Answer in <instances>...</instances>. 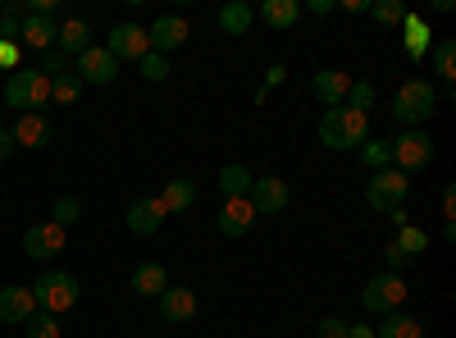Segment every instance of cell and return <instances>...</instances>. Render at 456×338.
<instances>
[{"label": "cell", "mask_w": 456, "mask_h": 338, "mask_svg": "<svg viewBox=\"0 0 456 338\" xmlns=\"http://www.w3.org/2000/svg\"><path fill=\"white\" fill-rule=\"evenodd\" d=\"M14 156V137H10V128H0V165H5Z\"/></svg>", "instance_id": "45"}, {"label": "cell", "mask_w": 456, "mask_h": 338, "mask_svg": "<svg viewBox=\"0 0 456 338\" xmlns=\"http://www.w3.org/2000/svg\"><path fill=\"white\" fill-rule=\"evenodd\" d=\"M42 73H46V78H60V73H69V55L64 51H42Z\"/></svg>", "instance_id": "37"}, {"label": "cell", "mask_w": 456, "mask_h": 338, "mask_svg": "<svg viewBox=\"0 0 456 338\" xmlns=\"http://www.w3.org/2000/svg\"><path fill=\"white\" fill-rule=\"evenodd\" d=\"M83 215V202L78 197H55V206H51V224H60V229H69L73 219Z\"/></svg>", "instance_id": "36"}, {"label": "cell", "mask_w": 456, "mask_h": 338, "mask_svg": "<svg viewBox=\"0 0 456 338\" xmlns=\"http://www.w3.org/2000/svg\"><path fill=\"white\" fill-rule=\"evenodd\" d=\"M137 69H142V78H146V83H165V78H169V55L146 51V55L137 60Z\"/></svg>", "instance_id": "33"}, {"label": "cell", "mask_w": 456, "mask_h": 338, "mask_svg": "<svg viewBox=\"0 0 456 338\" xmlns=\"http://www.w3.org/2000/svg\"><path fill=\"white\" fill-rule=\"evenodd\" d=\"M105 51L114 55V60H142L146 51H151V42H146V28H137V23H114L110 28V42H105Z\"/></svg>", "instance_id": "10"}, {"label": "cell", "mask_w": 456, "mask_h": 338, "mask_svg": "<svg viewBox=\"0 0 456 338\" xmlns=\"http://www.w3.org/2000/svg\"><path fill=\"white\" fill-rule=\"evenodd\" d=\"M406 302V284H402V275H374L370 284H365V293H361V307L365 311H374V316H388V311H397Z\"/></svg>", "instance_id": "7"}, {"label": "cell", "mask_w": 456, "mask_h": 338, "mask_svg": "<svg viewBox=\"0 0 456 338\" xmlns=\"http://www.w3.org/2000/svg\"><path fill=\"white\" fill-rule=\"evenodd\" d=\"M374 338H425V329H420V320L406 316V311H388L384 325L374 329Z\"/></svg>", "instance_id": "27"}, {"label": "cell", "mask_w": 456, "mask_h": 338, "mask_svg": "<svg viewBox=\"0 0 456 338\" xmlns=\"http://www.w3.org/2000/svg\"><path fill=\"white\" fill-rule=\"evenodd\" d=\"M5 101H10V110L32 115V110H42L51 101V78L42 69H14L10 83H5Z\"/></svg>", "instance_id": "3"}, {"label": "cell", "mask_w": 456, "mask_h": 338, "mask_svg": "<svg viewBox=\"0 0 456 338\" xmlns=\"http://www.w3.org/2000/svg\"><path fill=\"white\" fill-rule=\"evenodd\" d=\"M384 260H388V275H402V270L411 266V260H406V256H402V251H397L393 243H388V251H384Z\"/></svg>", "instance_id": "40"}, {"label": "cell", "mask_w": 456, "mask_h": 338, "mask_svg": "<svg viewBox=\"0 0 456 338\" xmlns=\"http://www.w3.org/2000/svg\"><path fill=\"white\" fill-rule=\"evenodd\" d=\"M361 161L379 174V169L393 165V146H388V142H361Z\"/></svg>", "instance_id": "34"}, {"label": "cell", "mask_w": 456, "mask_h": 338, "mask_svg": "<svg viewBox=\"0 0 456 338\" xmlns=\"http://www.w3.org/2000/svg\"><path fill=\"white\" fill-rule=\"evenodd\" d=\"M347 329H352L347 320H338V316H324V320H320V329H315V338H347Z\"/></svg>", "instance_id": "38"}, {"label": "cell", "mask_w": 456, "mask_h": 338, "mask_svg": "<svg viewBox=\"0 0 456 338\" xmlns=\"http://www.w3.org/2000/svg\"><path fill=\"white\" fill-rule=\"evenodd\" d=\"M388 146H393V169H402L406 178H411L415 169H429V161H434V137H429L425 128H406V133L393 137Z\"/></svg>", "instance_id": "6"}, {"label": "cell", "mask_w": 456, "mask_h": 338, "mask_svg": "<svg viewBox=\"0 0 456 338\" xmlns=\"http://www.w3.org/2000/svg\"><path fill=\"white\" fill-rule=\"evenodd\" d=\"M347 338H374V329H370V325H352Z\"/></svg>", "instance_id": "47"}, {"label": "cell", "mask_w": 456, "mask_h": 338, "mask_svg": "<svg viewBox=\"0 0 456 338\" xmlns=\"http://www.w3.org/2000/svg\"><path fill=\"white\" fill-rule=\"evenodd\" d=\"M23 251L32 256V260H46V256H60L64 251V229L60 224H32V229L23 234Z\"/></svg>", "instance_id": "14"}, {"label": "cell", "mask_w": 456, "mask_h": 338, "mask_svg": "<svg viewBox=\"0 0 456 338\" xmlns=\"http://www.w3.org/2000/svg\"><path fill=\"white\" fill-rule=\"evenodd\" d=\"M393 247L406 256V260H415L425 247H429V234L425 229H415V224H397V234H393Z\"/></svg>", "instance_id": "28"}, {"label": "cell", "mask_w": 456, "mask_h": 338, "mask_svg": "<svg viewBox=\"0 0 456 338\" xmlns=\"http://www.w3.org/2000/svg\"><path fill=\"white\" fill-rule=\"evenodd\" d=\"M87 37H92V23H87V19H64L60 32H55V51H64V55H83V51L92 46Z\"/></svg>", "instance_id": "21"}, {"label": "cell", "mask_w": 456, "mask_h": 338, "mask_svg": "<svg viewBox=\"0 0 456 338\" xmlns=\"http://www.w3.org/2000/svg\"><path fill=\"white\" fill-rule=\"evenodd\" d=\"M251 169L247 165H224L219 169V193H224V202H242V197H251Z\"/></svg>", "instance_id": "23"}, {"label": "cell", "mask_w": 456, "mask_h": 338, "mask_svg": "<svg viewBox=\"0 0 456 338\" xmlns=\"http://www.w3.org/2000/svg\"><path fill=\"white\" fill-rule=\"evenodd\" d=\"M160 202H165V210H169V215L192 210V206H197V183H192V178H174V183H165Z\"/></svg>", "instance_id": "25"}, {"label": "cell", "mask_w": 456, "mask_h": 338, "mask_svg": "<svg viewBox=\"0 0 456 338\" xmlns=\"http://www.w3.org/2000/svg\"><path fill=\"white\" fill-rule=\"evenodd\" d=\"M251 23H256V10L247 5V0H228V5H219V28L228 37H247Z\"/></svg>", "instance_id": "24"}, {"label": "cell", "mask_w": 456, "mask_h": 338, "mask_svg": "<svg viewBox=\"0 0 456 338\" xmlns=\"http://www.w3.org/2000/svg\"><path fill=\"white\" fill-rule=\"evenodd\" d=\"M443 219H447V224L456 219V187H452V183L443 187Z\"/></svg>", "instance_id": "42"}, {"label": "cell", "mask_w": 456, "mask_h": 338, "mask_svg": "<svg viewBox=\"0 0 456 338\" xmlns=\"http://www.w3.org/2000/svg\"><path fill=\"white\" fill-rule=\"evenodd\" d=\"M434 110H438V92H434V83H425V78H406V83L397 87V96H393V120L406 124V128H420Z\"/></svg>", "instance_id": "2"}, {"label": "cell", "mask_w": 456, "mask_h": 338, "mask_svg": "<svg viewBox=\"0 0 456 338\" xmlns=\"http://www.w3.org/2000/svg\"><path fill=\"white\" fill-rule=\"evenodd\" d=\"M14 146H28V152H37V146H46L55 137V124L51 115H42V110H32V115H19V124L10 128Z\"/></svg>", "instance_id": "12"}, {"label": "cell", "mask_w": 456, "mask_h": 338, "mask_svg": "<svg viewBox=\"0 0 456 338\" xmlns=\"http://www.w3.org/2000/svg\"><path fill=\"white\" fill-rule=\"evenodd\" d=\"M301 10H311L315 19H324V14H333V0H306Z\"/></svg>", "instance_id": "44"}, {"label": "cell", "mask_w": 456, "mask_h": 338, "mask_svg": "<svg viewBox=\"0 0 456 338\" xmlns=\"http://www.w3.org/2000/svg\"><path fill=\"white\" fill-rule=\"evenodd\" d=\"M0 69H19V42H0Z\"/></svg>", "instance_id": "39"}, {"label": "cell", "mask_w": 456, "mask_h": 338, "mask_svg": "<svg viewBox=\"0 0 456 338\" xmlns=\"http://www.w3.org/2000/svg\"><path fill=\"white\" fill-rule=\"evenodd\" d=\"M156 302H160V320H169V325H187L197 316V293L183 288V284H169Z\"/></svg>", "instance_id": "13"}, {"label": "cell", "mask_w": 456, "mask_h": 338, "mask_svg": "<svg viewBox=\"0 0 456 338\" xmlns=\"http://www.w3.org/2000/svg\"><path fill=\"white\" fill-rule=\"evenodd\" d=\"M406 193H411V178L402 174V169H379L370 183H365V206L370 210H384V215H393V210H402V202H406Z\"/></svg>", "instance_id": "5"}, {"label": "cell", "mask_w": 456, "mask_h": 338, "mask_svg": "<svg viewBox=\"0 0 456 338\" xmlns=\"http://www.w3.org/2000/svg\"><path fill=\"white\" fill-rule=\"evenodd\" d=\"M434 73H438L443 83L456 78V42H452V37H443V42L434 46Z\"/></svg>", "instance_id": "29"}, {"label": "cell", "mask_w": 456, "mask_h": 338, "mask_svg": "<svg viewBox=\"0 0 456 338\" xmlns=\"http://www.w3.org/2000/svg\"><path fill=\"white\" fill-rule=\"evenodd\" d=\"M55 32H60V23H55L51 14H32V10H28V19L19 23V46L51 51V46H55Z\"/></svg>", "instance_id": "17"}, {"label": "cell", "mask_w": 456, "mask_h": 338, "mask_svg": "<svg viewBox=\"0 0 456 338\" xmlns=\"http://www.w3.org/2000/svg\"><path fill=\"white\" fill-rule=\"evenodd\" d=\"M165 219H169V210H165L160 197H137V202L128 206V229H133L137 238L160 234V224H165Z\"/></svg>", "instance_id": "11"}, {"label": "cell", "mask_w": 456, "mask_h": 338, "mask_svg": "<svg viewBox=\"0 0 456 338\" xmlns=\"http://www.w3.org/2000/svg\"><path fill=\"white\" fill-rule=\"evenodd\" d=\"M347 87H352V78H347L342 69H320L315 78H311L315 101H320V105H329V110H338L342 101H347Z\"/></svg>", "instance_id": "19"}, {"label": "cell", "mask_w": 456, "mask_h": 338, "mask_svg": "<svg viewBox=\"0 0 456 338\" xmlns=\"http://www.w3.org/2000/svg\"><path fill=\"white\" fill-rule=\"evenodd\" d=\"M320 142L329 146V152H356L361 142H370V120L356 115V110H347V105L324 110V120H320Z\"/></svg>", "instance_id": "1"}, {"label": "cell", "mask_w": 456, "mask_h": 338, "mask_svg": "<svg viewBox=\"0 0 456 338\" xmlns=\"http://www.w3.org/2000/svg\"><path fill=\"white\" fill-rule=\"evenodd\" d=\"M78 279H73L69 270H46L42 279L32 284V297H37V307L42 311H51V316H60V311H69L73 302H78Z\"/></svg>", "instance_id": "4"}, {"label": "cell", "mask_w": 456, "mask_h": 338, "mask_svg": "<svg viewBox=\"0 0 456 338\" xmlns=\"http://www.w3.org/2000/svg\"><path fill=\"white\" fill-rule=\"evenodd\" d=\"M215 224H219V234H224V238H247V234H251V224H256V210H251L247 197H242V202H224L219 215H215Z\"/></svg>", "instance_id": "18"}, {"label": "cell", "mask_w": 456, "mask_h": 338, "mask_svg": "<svg viewBox=\"0 0 456 338\" xmlns=\"http://www.w3.org/2000/svg\"><path fill=\"white\" fill-rule=\"evenodd\" d=\"M78 96H83L78 73H60V78H51V101H60V105H73Z\"/></svg>", "instance_id": "31"}, {"label": "cell", "mask_w": 456, "mask_h": 338, "mask_svg": "<svg viewBox=\"0 0 456 338\" xmlns=\"http://www.w3.org/2000/svg\"><path fill=\"white\" fill-rule=\"evenodd\" d=\"M28 316H37L32 288H23V284L0 288V320H5V325H28Z\"/></svg>", "instance_id": "16"}, {"label": "cell", "mask_w": 456, "mask_h": 338, "mask_svg": "<svg viewBox=\"0 0 456 338\" xmlns=\"http://www.w3.org/2000/svg\"><path fill=\"white\" fill-rule=\"evenodd\" d=\"M288 197H292V193H288V183H283V178H256L247 202H251L256 215H279V210L288 206Z\"/></svg>", "instance_id": "15"}, {"label": "cell", "mask_w": 456, "mask_h": 338, "mask_svg": "<svg viewBox=\"0 0 456 338\" xmlns=\"http://www.w3.org/2000/svg\"><path fill=\"white\" fill-rule=\"evenodd\" d=\"M342 10H347V14H365L370 0H342Z\"/></svg>", "instance_id": "46"}, {"label": "cell", "mask_w": 456, "mask_h": 338, "mask_svg": "<svg viewBox=\"0 0 456 338\" xmlns=\"http://www.w3.org/2000/svg\"><path fill=\"white\" fill-rule=\"evenodd\" d=\"M169 288V270L160 266V260H146V266L133 270V293L137 297H160Z\"/></svg>", "instance_id": "22"}, {"label": "cell", "mask_w": 456, "mask_h": 338, "mask_svg": "<svg viewBox=\"0 0 456 338\" xmlns=\"http://www.w3.org/2000/svg\"><path fill=\"white\" fill-rule=\"evenodd\" d=\"M260 19L270 23L274 32H283V28H292V23L301 19V0H265V5H260Z\"/></svg>", "instance_id": "26"}, {"label": "cell", "mask_w": 456, "mask_h": 338, "mask_svg": "<svg viewBox=\"0 0 456 338\" xmlns=\"http://www.w3.org/2000/svg\"><path fill=\"white\" fill-rule=\"evenodd\" d=\"M23 334H28V338H60V316H51V311H37V316H28Z\"/></svg>", "instance_id": "32"}, {"label": "cell", "mask_w": 456, "mask_h": 338, "mask_svg": "<svg viewBox=\"0 0 456 338\" xmlns=\"http://www.w3.org/2000/svg\"><path fill=\"white\" fill-rule=\"evenodd\" d=\"M0 19H28V0H5V5H0Z\"/></svg>", "instance_id": "41"}, {"label": "cell", "mask_w": 456, "mask_h": 338, "mask_svg": "<svg viewBox=\"0 0 456 338\" xmlns=\"http://www.w3.org/2000/svg\"><path fill=\"white\" fill-rule=\"evenodd\" d=\"M283 78H288V69H283V64H274L270 73H265V87H260V92H270V87H279Z\"/></svg>", "instance_id": "43"}, {"label": "cell", "mask_w": 456, "mask_h": 338, "mask_svg": "<svg viewBox=\"0 0 456 338\" xmlns=\"http://www.w3.org/2000/svg\"><path fill=\"white\" fill-rule=\"evenodd\" d=\"M402 42H406V60L411 64H420L429 55V23L420 14H406L402 19Z\"/></svg>", "instance_id": "20"}, {"label": "cell", "mask_w": 456, "mask_h": 338, "mask_svg": "<svg viewBox=\"0 0 456 338\" xmlns=\"http://www.w3.org/2000/svg\"><path fill=\"white\" fill-rule=\"evenodd\" d=\"M365 14H374V23H384V28H397L406 19V5H402V0H370Z\"/></svg>", "instance_id": "30"}, {"label": "cell", "mask_w": 456, "mask_h": 338, "mask_svg": "<svg viewBox=\"0 0 456 338\" xmlns=\"http://www.w3.org/2000/svg\"><path fill=\"white\" fill-rule=\"evenodd\" d=\"M379 101V92H374V83H352L347 87V101H342V105H347V110H356V115H365V110Z\"/></svg>", "instance_id": "35"}, {"label": "cell", "mask_w": 456, "mask_h": 338, "mask_svg": "<svg viewBox=\"0 0 456 338\" xmlns=\"http://www.w3.org/2000/svg\"><path fill=\"white\" fill-rule=\"evenodd\" d=\"M119 78V60H114L105 46H87L78 55V83H96V87H110Z\"/></svg>", "instance_id": "8"}, {"label": "cell", "mask_w": 456, "mask_h": 338, "mask_svg": "<svg viewBox=\"0 0 456 338\" xmlns=\"http://www.w3.org/2000/svg\"><path fill=\"white\" fill-rule=\"evenodd\" d=\"M187 37H192V32H187V19L183 14H165V19H156V23L146 28V42H151V51H156V55H174Z\"/></svg>", "instance_id": "9"}]
</instances>
